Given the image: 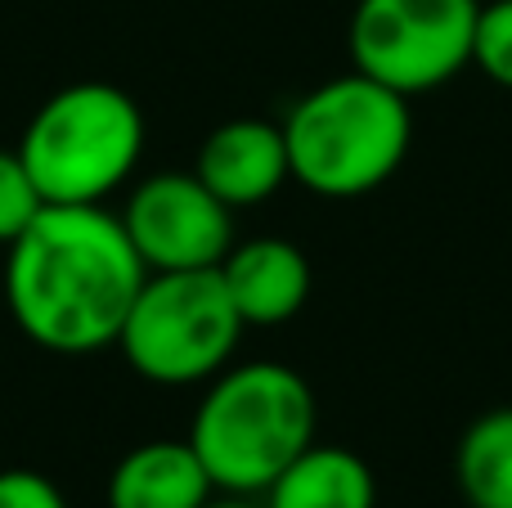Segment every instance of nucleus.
I'll return each mask as SVG.
<instances>
[{"mask_svg":"<svg viewBox=\"0 0 512 508\" xmlns=\"http://www.w3.org/2000/svg\"><path fill=\"white\" fill-rule=\"evenodd\" d=\"M149 279L122 216L104 203H45L9 243L5 302L27 342L54 356L117 347L135 293Z\"/></svg>","mask_w":512,"mask_h":508,"instance_id":"obj_1","label":"nucleus"},{"mask_svg":"<svg viewBox=\"0 0 512 508\" xmlns=\"http://www.w3.org/2000/svg\"><path fill=\"white\" fill-rule=\"evenodd\" d=\"M283 140L301 189L319 198H364L400 171L414 140V117L400 90L346 72L288 108Z\"/></svg>","mask_w":512,"mask_h":508,"instance_id":"obj_2","label":"nucleus"},{"mask_svg":"<svg viewBox=\"0 0 512 508\" xmlns=\"http://www.w3.org/2000/svg\"><path fill=\"white\" fill-rule=\"evenodd\" d=\"M310 441L315 392L279 360L221 369L189 428V446L212 473L216 491L230 495H265Z\"/></svg>","mask_w":512,"mask_h":508,"instance_id":"obj_3","label":"nucleus"},{"mask_svg":"<svg viewBox=\"0 0 512 508\" xmlns=\"http://www.w3.org/2000/svg\"><path fill=\"white\" fill-rule=\"evenodd\" d=\"M144 113L108 81H72L32 113L18 153L45 203H104L135 171Z\"/></svg>","mask_w":512,"mask_h":508,"instance_id":"obj_4","label":"nucleus"},{"mask_svg":"<svg viewBox=\"0 0 512 508\" xmlns=\"http://www.w3.org/2000/svg\"><path fill=\"white\" fill-rule=\"evenodd\" d=\"M221 266L212 270H153L135 293L117 347L126 365L158 387H189L216 378L243 338Z\"/></svg>","mask_w":512,"mask_h":508,"instance_id":"obj_5","label":"nucleus"},{"mask_svg":"<svg viewBox=\"0 0 512 508\" xmlns=\"http://www.w3.org/2000/svg\"><path fill=\"white\" fill-rule=\"evenodd\" d=\"M481 0H360L351 14V63L355 72L423 95L445 86L472 63Z\"/></svg>","mask_w":512,"mask_h":508,"instance_id":"obj_6","label":"nucleus"},{"mask_svg":"<svg viewBox=\"0 0 512 508\" xmlns=\"http://www.w3.org/2000/svg\"><path fill=\"white\" fill-rule=\"evenodd\" d=\"M140 261L153 270H212L234 248L230 207L198 180V171H158L135 185L122 212Z\"/></svg>","mask_w":512,"mask_h":508,"instance_id":"obj_7","label":"nucleus"},{"mask_svg":"<svg viewBox=\"0 0 512 508\" xmlns=\"http://www.w3.org/2000/svg\"><path fill=\"white\" fill-rule=\"evenodd\" d=\"M198 180L221 198L225 207H256L288 185V140L283 122L261 117H234L221 122L198 149Z\"/></svg>","mask_w":512,"mask_h":508,"instance_id":"obj_8","label":"nucleus"},{"mask_svg":"<svg viewBox=\"0 0 512 508\" xmlns=\"http://www.w3.org/2000/svg\"><path fill=\"white\" fill-rule=\"evenodd\" d=\"M221 279L239 306L243 324H283L310 297V261L288 239H248L234 243L221 261Z\"/></svg>","mask_w":512,"mask_h":508,"instance_id":"obj_9","label":"nucleus"},{"mask_svg":"<svg viewBox=\"0 0 512 508\" xmlns=\"http://www.w3.org/2000/svg\"><path fill=\"white\" fill-rule=\"evenodd\" d=\"M212 473L185 441H144L117 459L108 477V508H203L212 504Z\"/></svg>","mask_w":512,"mask_h":508,"instance_id":"obj_10","label":"nucleus"},{"mask_svg":"<svg viewBox=\"0 0 512 508\" xmlns=\"http://www.w3.org/2000/svg\"><path fill=\"white\" fill-rule=\"evenodd\" d=\"M378 482L373 468L346 446L310 441L265 491V508H373Z\"/></svg>","mask_w":512,"mask_h":508,"instance_id":"obj_11","label":"nucleus"},{"mask_svg":"<svg viewBox=\"0 0 512 508\" xmlns=\"http://www.w3.org/2000/svg\"><path fill=\"white\" fill-rule=\"evenodd\" d=\"M454 482L468 508H512V410H490L459 437Z\"/></svg>","mask_w":512,"mask_h":508,"instance_id":"obj_12","label":"nucleus"},{"mask_svg":"<svg viewBox=\"0 0 512 508\" xmlns=\"http://www.w3.org/2000/svg\"><path fill=\"white\" fill-rule=\"evenodd\" d=\"M45 198L36 189L32 171H27L23 153L18 149H0V243H14L27 225L41 216Z\"/></svg>","mask_w":512,"mask_h":508,"instance_id":"obj_13","label":"nucleus"},{"mask_svg":"<svg viewBox=\"0 0 512 508\" xmlns=\"http://www.w3.org/2000/svg\"><path fill=\"white\" fill-rule=\"evenodd\" d=\"M472 63L495 86L512 90V0H486L472 36Z\"/></svg>","mask_w":512,"mask_h":508,"instance_id":"obj_14","label":"nucleus"},{"mask_svg":"<svg viewBox=\"0 0 512 508\" xmlns=\"http://www.w3.org/2000/svg\"><path fill=\"white\" fill-rule=\"evenodd\" d=\"M0 508H68V500L36 468H5L0 473Z\"/></svg>","mask_w":512,"mask_h":508,"instance_id":"obj_15","label":"nucleus"},{"mask_svg":"<svg viewBox=\"0 0 512 508\" xmlns=\"http://www.w3.org/2000/svg\"><path fill=\"white\" fill-rule=\"evenodd\" d=\"M203 508H256V504H243V500H212V504H203Z\"/></svg>","mask_w":512,"mask_h":508,"instance_id":"obj_16","label":"nucleus"}]
</instances>
